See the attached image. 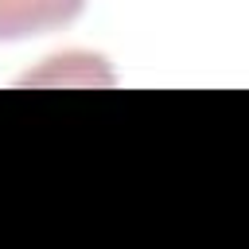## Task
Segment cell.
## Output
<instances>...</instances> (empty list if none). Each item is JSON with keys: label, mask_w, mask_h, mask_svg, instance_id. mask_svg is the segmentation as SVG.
Here are the masks:
<instances>
[{"label": "cell", "mask_w": 249, "mask_h": 249, "mask_svg": "<svg viewBox=\"0 0 249 249\" xmlns=\"http://www.w3.org/2000/svg\"><path fill=\"white\" fill-rule=\"evenodd\" d=\"M86 0H0V43L58 31L82 16Z\"/></svg>", "instance_id": "obj_1"}]
</instances>
